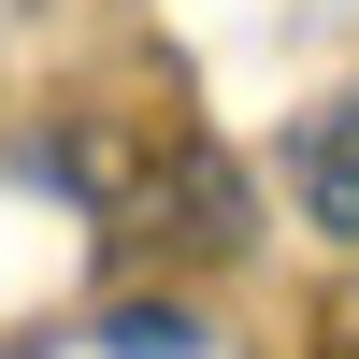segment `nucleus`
<instances>
[{
    "label": "nucleus",
    "mask_w": 359,
    "mask_h": 359,
    "mask_svg": "<svg viewBox=\"0 0 359 359\" xmlns=\"http://www.w3.org/2000/svg\"><path fill=\"white\" fill-rule=\"evenodd\" d=\"M316 359H359V302H345V316H331V331H316Z\"/></svg>",
    "instance_id": "obj_2"
},
{
    "label": "nucleus",
    "mask_w": 359,
    "mask_h": 359,
    "mask_svg": "<svg viewBox=\"0 0 359 359\" xmlns=\"http://www.w3.org/2000/svg\"><path fill=\"white\" fill-rule=\"evenodd\" d=\"M287 216H302L316 245L359 259V72L302 115V130H287Z\"/></svg>",
    "instance_id": "obj_1"
}]
</instances>
